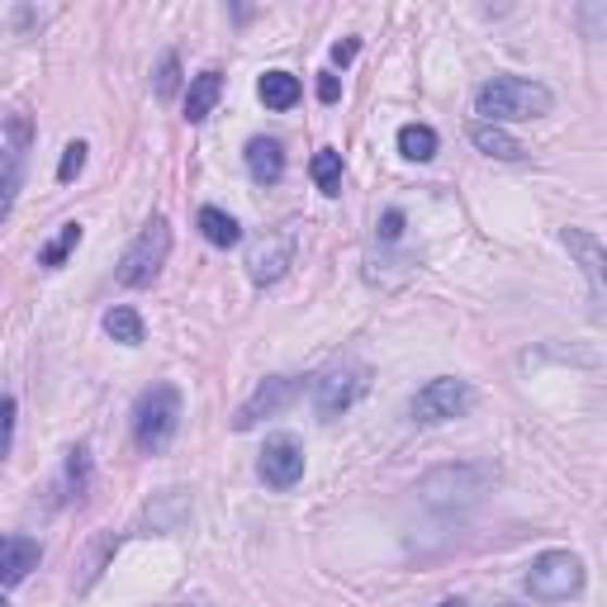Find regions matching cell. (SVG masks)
Listing matches in <instances>:
<instances>
[{
	"mask_svg": "<svg viewBox=\"0 0 607 607\" xmlns=\"http://www.w3.org/2000/svg\"><path fill=\"white\" fill-rule=\"evenodd\" d=\"M475 110L484 114L480 124H508V119H541L551 114V90L527 76H498V81L480 86Z\"/></svg>",
	"mask_w": 607,
	"mask_h": 607,
	"instance_id": "1",
	"label": "cell"
},
{
	"mask_svg": "<svg viewBox=\"0 0 607 607\" xmlns=\"http://www.w3.org/2000/svg\"><path fill=\"white\" fill-rule=\"evenodd\" d=\"M166 256H172V224H166L162 214H152L143 224V232H138V238L124 248V256H119V286L148 290L152 280L162 276Z\"/></svg>",
	"mask_w": 607,
	"mask_h": 607,
	"instance_id": "2",
	"label": "cell"
},
{
	"mask_svg": "<svg viewBox=\"0 0 607 607\" xmlns=\"http://www.w3.org/2000/svg\"><path fill=\"white\" fill-rule=\"evenodd\" d=\"M176 428H180L176 384H152V390L138 399V408H134V442H138V451L162 456V451L176 442Z\"/></svg>",
	"mask_w": 607,
	"mask_h": 607,
	"instance_id": "3",
	"label": "cell"
},
{
	"mask_svg": "<svg viewBox=\"0 0 607 607\" xmlns=\"http://www.w3.org/2000/svg\"><path fill=\"white\" fill-rule=\"evenodd\" d=\"M527 593L536 603H570L584 593V560L570 551H546L527 570Z\"/></svg>",
	"mask_w": 607,
	"mask_h": 607,
	"instance_id": "4",
	"label": "cell"
},
{
	"mask_svg": "<svg viewBox=\"0 0 607 607\" xmlns=\"http://www.w3.org/2000/svg\"><path fill=\"white\" fill-rule=\"evenodd\" d=\"M24 157H29V119L15 114L10 119V138L0 143V224L15 210V195L24 186Z\"/></svg>",
	"mask_w": 607,
	"mask_h": 607,
	"instance_id": "5",
	"label": "cell"
},
{
	"mask_svg": "<svg viewBox=\"0 0 607 607\" xmlns=\"http://www.w3.org/2000/svg\"><path fill=\"white\" fill-rule=\"evenodd\" d=\"M366 390V366H332V370H323V376L314 380V408H318V418H338V413H346L356 404V394Z\"/></svg>",
	"mask_w": 607,
	"mask_h": 607,
	"instance_id": "6",
	"label": "cell"
},
{
	"mask_svg": "<svg viewBox=\"0 0 607 607\" xmlns=\"http://www.w3.org/2000/svg\"><path fill=\"white\" fill-rule=\"evenodd\" d=\"M294 399H300V380H294V376H270V380L256 384L252 399L238 408L232 428H238V432H252L262 418H276V413H286Z\"/></svg>",
	"mask_w": 607,
	"mask_h": 607,
	"instance_id": "7",
	"label": "cell"
},
{
	"mask_svg": "<svg viewBox=\"0 0 607 607\" xmlns=\"http://www.w3.org/2000/svg\"><path fill=\"white\" fill-rule=\"evenodd\" d=\"M489 484V470L484 465H460V470H432L422 480V498L437 503V508H451V503H470L480 498Z\"/></svg>",
	"mask_w": 607,
	"mask_h": 607,
	"instance_id": "8",
	"label": "cell"
},
{
	"mask_svg": "<svg viewBox=\"0 0 607 607\" xmlns=\"http://www.w3.org/2000/svg\"><path fill=\"white\" fill-rule=\"evenodd\" d=\"M470 408V384L456 376H442L432 384H422L418 399H413V418L418 422H451Z\"/></svg>",
	"mask_w": 607,
	"mask_h": 607,
	"instance_id": "9",
	"label": "cell"
},
{
	"mask_svg": "<svg viewBox=\"0 0 607 607\" xmlns=\"http://www.w3.org/2000/svg\"><path fill=\"white\" fill-rule=\"evenodd\" d=\"M262 480L270 489H294L304 480V446L294 437H270L262 451Z\"/></svg>",
	"mask_w": 607,
	"mask_h": 607,
	"instance_id": "10",
	"label": "cell"
},
{
	"mask_svg": "<svg viewBox=\"0 0 607 607\" xmlns=\"http://www.w3.org/2000/svg\"><path fill=\"white\" fill-rule=\"evenodd\" d=\"M290 256H294V238H290V232L256 242L252 256H248L252 280H256V286H270V280H280V276H286V266H290Z\"/></svg>",
	"mask_w": 607,
	"mask_h": 607,
	"instance_id": "11",
	"label": "cell"
},
{
	"mask_svg": "<svg viewBox=\"0 0 607 607\" xmlns=\"http://www.w3.org/2000/svg\"><path fill=\"white\" fill-rule=\"evenodd\" d=\"M38 541L34 536H0V584L15 589L29 579V570L38 565Z\"/></svg>",
	"mask_w": 607,
	"mask_h": 607,
	"instance_id": "12",
	"label": "cell"
},
{
	"mask_svg": "<svg viewBox=\"0 0 607 607\" xmlns=\"http://www.w3.org/2000/svg\"><path fill=\"white\" fill-rule=\"evenodd\" d=\"M248 172L256 186H276L286 176V152H280L276 138H252L248 143Z\"/></svg>",
	"mask_w": 607,
	"mask_h": 607,
	"instance_id": "13",
	"label": "cell"
},
{
	"mask_svg": "<svg viewBox=\"0 0 607 607\" xmlns=\"http://www.w3.org/2000/svg\"><path fill=\"white\" fill-rule=\"evenodd\" d=\"M218 96H224V72H200L195 81H190L186 90V119L190 124H200V119H210L214 105H218Z\"/></svg>",
	"mask_w": 607,
	"mask_h": 607,
	"instance_id": "14",
	"label": "cell"
},
{
	"mask_svg": "<svg viewBox=\"0 0 607 607\" xmlns=\"http://www.w3.org/2000/svg\"><path fill=\"white\" fill-rule=\"evenodd\" d=\"M565 248L579 252V262H584V270H589V286H593V304H603V242L570 228L565 232Z\"/></svg>",
	"mask_w": 607,
	"mask_h": 607,
	"instance_id": "15",
	"label": "cell"
},
{
	"mask_svg": "<svg viewBox=\"0 0 607 607\" xmlns=\"http://www.w3.org/2000/svg\"><path fill=\"white\" fill-rule=\"evenodd\" d=\"M256 96H262L266 110H294V105H300V76L266 72L262 81H256Z\"/></svg>",
	"mask_w": 607,
	"mask_h": 607,
	"instance_id": "16",
	"label": "cell"
},
{
	"mask_svg": "<svg viewBox=\"0 0 607 607\" xmlns=\"http://www.w3.org/2000/svg\"><path fill=\"white\" fill-rule=\"evenodd\" d=\"M470 143L480 152H489V157H498V162L522 157V143L508 134V128H498V124H470Z\"/></svg>",
	"mask_w": 607,
	"mask_h": 607,
	"instance_id": "17",
	"label": "cell"
},
{
	"mask_svg": "<svg viewBox=\"0 0 607 607\" xmlns=\"http://www.w3.org/2000/svg\"><path fill=\"white\" fill-rule=\"evenodd\" d=\"M195 224H200V232H204V242H214V248H238V242H242L238 218L224 214V210H214V204H204Z\"/></svg>",
	"mask_w": 607,
	"mask_h": 607,
	"instance_id": "18",
	"label": "cell"
},
{
	"mask_svg": "<svg viewBox=\"0 0 607 607\" xmlns=\"http://www.w3.org/2000/svg\"><path fill=\"white\" fill-rule=\"evenodd\" d=\"M399 152H404L408 162H432L437 157V134L428 124H404L399 128Z\"/></svg>",
	"mask_w": 607,
	"mask_h": 607,
	"instance_id": "19",
	"label": "cell"
},
{
	"mask_svg": "<svg viewBox=\"0 0 607 607\" xmlns=\"http://www.w3.org/2000/svg\"><path fill=\"white\" fill-rule=\"evenodd\" d=\"M308 172H314V180H318V190H323V195H342V152H332V148L314 152Z\"/></svg>",
	"mask_w": 607,
	"mask_h": 607,
	"instance_id": "20",
	"label": "cell"
},
{
	"mask_svg": "<svg viewBox=\"0 0 607 607\" xmlns=\"http://www.w3.org/2000/svg\"><path fill=\"white\" fill-rule=\"evenodd\" d=\"M105 332L114 342H124V346H138V342H143V318H138L134 308H110V314H105Z\"/></svg>",
	"mask_w": 607,
	"mask_h": 607,
	"instance_id": "21",
	"label": "cell"
},
{
	"mask_svg": "<svg viewBox=\"0 0 607 607\" xmlns=\"http://www.w3.org/2000/svg\"><path fill=\"white\" fill-rule=\"evenodd\" d=\"M76 242H81V224H62L58 238L48 242L43 252H38V262H43V266H62V262H67V256L76 252Z\"/></svg>",
	"mask_w": 607,
	"mask_h": 607,
	"instance_id": "22",
	"label": "cell"
},
{
	"mask_svg": "<svg viewBox=\"0 0 607 607\" xmlns=\"http://www.w3.org/2000/svg\"><path fill=\"white\" fill-rule=\"evenodd\" d=\"M86 166V143H67V152H62V166H58V180L62 186H72L76 176H81Z\"/></svg>",
	"mask_w": 607,
	"mask_h": 607,
	"instance_id": "23",
	"label": "cell"
},
{
	"mask_svg": "<svg viewBox=\"0 0 607 607\" xmlns=\"http://www.w3.org/2000/svg\"><path fill=\"white\" fill-rule=\"evenodd\" d=\"M176 90H180V62L176 53H166L157 67V96H176Z\"/></svg>",
	"mask_w": 607,
	"mask_h": 607,
	"instance_id": "24",
	"label": "cell"
},
{
	"mask_svg": "<svg viewBox=\"0 0 607 607\" xmlns=\"http://www.w3.org/2000/svg\"><path fill=\"white\" fill-rule=\"evenodd\" d=\"M10 437H15V399L0 394V456L10 451Z\"/></svg>",
	"mask_w": 607,
	"mask_h": 607,
	"instance_id": "25",
	"label": "cell"
},
{
	"mask_svg": "<svg viewBox=\"0 0 607 607\" xmlns=\"http://www.w3.org/2000/svg\"><path fill=\"white\" fill-rule=\"evenodd\" d=\"M380 238H384V242H399V238H404V214H399V210H384V218H380Z\"/></svg>",
	"mask_w": 607,
	"mask_h": 607,
	"instance_id": "26",
	"label": "cell"
},
{
	"mask_svg": "<svg viewBox=\"0 0 607 607\" xmlns=\"http://www.w3.org/2000/svg\"><path fill=\"white\" fill-rule=\"evenodd\" d=\"M338 96H342V81H338V76H323V81H318V100H323V105H332Z\"/></svg>",
	"mask_w": 607,
	"mask_h": 607,
	"instance_id": "27",
	"label": "cell"
},
{
	"mask_svg": "<svg viewBox=\"0 0 607 607\" xmlns=\"http://www.w3.org/2000/svg\"><path fill=\"white\" fill-rule=\"evenodd\" d=\"M356 58V38H346V43H338L332 48V62H338V67H346V62Z\"/></svg>",
	"mask_w": 607,
	"mask_h": 607,
	"instance_id": "28",
	"label": "cell"
},
{
	"mask_svg": "<svg viewBox=\"0 0 607 607\" xmlns=\"http://www.w3.org/2000/svg\"><path fill=\"white\" fill-rule=\"evenodd\" d=\"M442 607H465V598H446V603H442Z\"/></svg>",
	"mask_w": 607,
	"mask_h": 607,
	"instance_id": "29",
	"label": "cell"
},
{
	"mask_svg": "<svg viewBox=\"0 0 607 607\" xmlns=\"http://www.w3.org/2000/svg\"><path fill=\"white\" fill-rule=\"evenodd\" d=\"M180 607H204V603H180Z\"/></svg>",
	"mask_w": 607,
	"mask_h": 607,
	"instance_id": "30",
	"label": "cell"
},
{
	"mask_svg": "<svg viewBox=\"0 0 607 607\" xmlns=\"http://www.w3.org/2000/svg\"><path fill=\"white\" fill-rule=\"evenodd\" d=\"M0 607H10V603H5V598H0Z\"/></svg>",
	"mask_w": 607,
	"mask_h": 607,
	"instance_id": "31",
	"label": "cell"
}]
</instances>
